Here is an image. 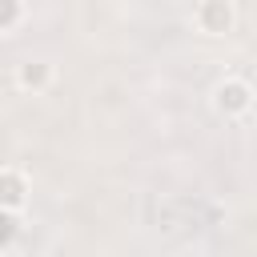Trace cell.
<instances>
[{"label": "cell", "mask_w": 257, "mask_h": 257, "mask_svg": "<svg viewBox=\"0 0 257 257\" xmlns=\"http://www.w3.org/2000/svg\"><path fill=\"white\" fill-rule=\"evenodd\" d=\"M221 104H229V108H241V104H245V88H237V84H229V88L221 92Z\"/></svg>", "instance_id": "cell-1"}, {"label": "cell", "mask_w": 257, "mask_h": 257, "mask_svg": "<svg viewBox=\"0 0 257 257\" xmlns=\"http://www.w3.org/2000/svg\"><path fill=\"white\" fill-rule=\"evenodd\" d=\"M205 16H209V24H213V28H217V24H225V20H229V12H221V8H217V4H213V8H209V12H205Z\"/></svg>", "instance_id": "cell-2"}]
</instances>
